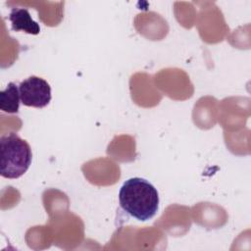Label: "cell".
I'll return each instance as SVG.
<instances>
[{"label":"cell","mask_w":251,"mask_h":251,"mask_svg":"<svg viewBox=\"0 0 251 251\" xmlns=\"http://www.w3.org/2000/svg\"><path fill=\"white\" fill-rule=\"evenodd\" d=\"M121 208L138 221L153 218L159 208V194L155 186L141 177L126 180L119 192Z\"/></svg>","instance_id":"6da1fadb"},{"label":"cell","mask_w":251,"mask_h":251,"mask_svg":"<svg viewBox=\"0 0 251 251\" xmlns=\"http://www.w3.org/2000/svg\"><path fill=\"white\" fill-rule=\"evenodd\" d=\"M1 176L5 178L22 176L31 164L32 153L29 144L17 133L11 132L0 138Z\"/></svg>","instance_id":"7a4b0ae2"},{"label":"cell","mask_w":251,"mask_h":251,"mask_svg":"<svg viewBox=\"0 0 251 251\" xmlns=\"http://www.w3.org/2000/svg\"><path fill=\"white\" fill-rule=\"evenodd\" d=\"M23 105L34 108H44L51 101L50 84L43 78L31 75L19 85Z\"/></svg>","instance_id":"3957f363"},{"label":"cell","mask_w":251,"mask_h":251,"mask_svg":"<svg viewBox=\"0 0 251 251\" xmlns=\"http://www.w3.org/2000/svg\"><path fill=\"white\" fill-rule=\"evenodd\" d=\"M9 20L14 31H24L28 34H38L40 32L39 25L32 20L28 10L24 8H13Z\"/></svg>","instance_id":"277c9868"},{"label":"cell","mask_w":251,"mask_h":251,"mask_svg":"<svg viewBox=\"0 0 251 251\" xmlns=\"http://www.w3.org/2000/svg\"><path fill=\"white\" fill-rule=\"evenodd\" d=\"M20 102L19 86L14 82H9L7 87L0 92V109L8 114L18 113Z\"/></svg>","instance_id":"5b68a950"}]
</instances>
